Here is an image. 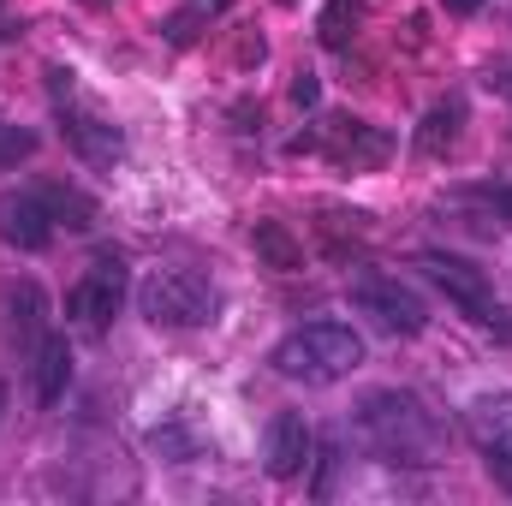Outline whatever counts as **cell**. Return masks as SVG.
I'll return each instance as SVG.
<instances>
[{"mask_svg":"<svg viewBox=\"0 0 512 506\" xmlns=\"http://www.w3.org/2000/svg\"><path fill=\"white\" fill-rule=\"evenodd\" d=\"M251 251L262 256V268H274V274H298V268H304V245H298V233H292L286 221H256Z\"/></svg>","mask_w":512,"mask_h":506,"instance_id":"4fadbf2b","label":"cell"},{"mask_svg":"<svg viewBox=\"0 0 512 506\" xmlns=\"http://www.w3.org/2000/svg\"><path fill=\"white\" fill-rule=\"evenodd\" d=\"M36 197H42V209L54 215V227H72V233H90V227H96V203H90L78 185H66V179H42Z\"/></svg>","mask_w":512,"mask_h":506,"instance_id":"7c38bea8","label":"cell"},{"mask_svg":"<svg viewBox=\"0 0 512 506\" xmlns=\"http://www.w3.org/2000/svg\"><path fill=\"white\" fill-rule=\"evenodd\" d=\"M0 411H6V381H0Z\"/></svg>","mask_w":512,"mask_h":506,"instance_id":"83f0119b","label":"cell"},{"mask_svg":"<svg viewBox=\"0 0 512 506\" xmlns=\"http://www.w3.org/2000/svg\"><path fill=\"white\" fill-rule=\"evenodd\" d=\"M30 155H36V131L0 126V167H18V161H30Z\"/></svg>","mask_w":512,"mask_h":506,"instance_id":"d6986e66","label":"cell"},{"mask_svg":"<svg viewBox=\"0 0 512 506\" xmlns=\"http://www.w3.org/2000/svg\"><path fill=\"white\" fill-rule=\"evenodd\" d=\"M286 381H310V387H328V381H346L364 364V340L346 328V322H304L298 334H286L268 358Z\"/></svg>","mask_w":512,"mask_h":506,"instance_id":"7a4b0ae2","label":"cell"},{"mask_svg":"<svg viewBox=\"0 0 512 506\" xmlns=\"http://www.w3.org/2000/svg\"><path fill=\"white\" fill-rule=\"evenodd\" d=\"M358 435H364V447L387 459V465H411V471H423V465H441V447H447V435H441V423L423 411V399H411V393H370L364 405H358Z\"/></svg>","mask_w":512,"mask_h":506,"instance_id":"6da1fadb","label":"cell"},{"mask_svg":"<svg viewBox=\"0 0 512 506\" xmlns=\"http://www.w3.org/2000/svg\"><path fill=\"white\" fill-rule=\"evenodd\" d=\"M286 149H292V155H310V149H322V137H316V131H298Z\"/></svg>","mask_w":512,"mask_h":506,"instance_id":"d4e9b609","label":"cell"},{"mask_svg":"<svg viewBox=\"0 0 512 506\" xmlns=\"http://www.w3.org/2000/svg\"><path fill=\"white\" fill-rule=\"evenodd\" d=\"M0 239L18 245V251H48L54 215L42 209L36 191H0Z\"/></svg>","mask_w":512,"mask_h":506,"instance_id":"9c48e42d","label":"cell"},{"mask_svg":"<svg viewBox=\"0 0 512 506\" xmlns=\"http://www.w3.org/2000/svg\"><path fill=\"white\" fill-rule=\"evenodd\" d=\"M233 60H239V66H262V60H268V42H262L256 30H245L239 48H233Z\"/></svg>","mask_w":512,"mask_h":506,"instance_id":"603a6c76","label":"cell"},{"mask_svg":"<svg viewBox=\"0 0 512 506\" xmlns=\"http://www.w3.org/2000/svg\"><path fill=\"white\" fill-rule=\"evenodd\" d=\"M465 429H471L483 465L495 471V483L512 495V393H477L465 405Z\"/></svg>","mask_w":512,"mask_h":506,"instance_id":"8992f818","label":"cell"},{"mask_svg":"<svg viewBox=\"0 0 512 506\" xmlns=\"http://www.w3.org/2000/svg\"><path fill=\"white\" fill-rule=\"evenodd\" d=\"M292 102H298V108H316V102H322V78H316V72H298V78H292Z\"/></svg>","mask_w":512,"mask_h":506,"instance_id":"7402d4cb","label":"cell"},{"mask_svg":"<svg viewBox=\"0 0 512 506\" xmlns=\"http://www.w3.org/2000/svg\"><path fill=\"white\" fill-rule=\"evenodd\" d=\"M12 316H18V334H24V340H42L48 304H42V286H36V280H24V286L12 292Z\"/></svg>","mask_w":512,"mask_h":506,"instance_id":"2e32d148","label":"cell"},{"mask_svg":"<svg viewBox=\"0 0 512 506\" xmlns=\"http://www.w3.org/2000/svg\"><path fill=\"white\" fill-rule=\"evenodd\" d=\"M203 6H215V12H227V6H233V0H203Z\"/></svg>","mask_w":512,"mask_h":506,"instance_id":"4316f807","label":"cell"},{"mask_svg":"<svg viewBox=\"0 0 512 506\" xmlns=\"http://www.w3.org/2000/svg\"><path fill=\"white\" fill-rule=\"evenodd\" d=\"M507 90H512V78H507Z\"/></svg>","mask_w":512,"mask_h":506,"instance_id":"4dcf8cb0","label":"cell"},{"mask_svg":"<svg viewBox=\"0 0 512 506\" xmlns=\"http://www.w3.org/2000/svg\"><path fill=\"white\" fill-rule=\"evenodd\" d=\"M274 6H298V0H274Z\"/></svg>","mask_w":512,"mask_h":506,"instance_id":"f546056e","label":"cell"},{"mask_svg":"<svg viewBox=\"0 0 512 506\" xmlns=\"http://www.w3.org/2000/svg\"><path fill=\"white\" fill-rule=\"evenodd\" d=\"M137 310L155 322V328H203L215 310H221V292L191 274V268H155L143 286H137Z\"/></svg>","mask_w":512,"mask_h":506,"instance_id":"3957f363","label":"cell"},{"mask_svg":"<svg viewBox=\"0 0 512 506\" xmlns=\"http://www.w3.org/2000/svg\"><path fill=\"white\" fill-rule=\"evenodd\" d=\"M149 447H155L161 459H197V441H191L179 423H161V429L149 435Z\"/></svg>","mask_w":512,"mask_h":506,"instance_id":"ac0fdd59","label":"cell"},{"mask_svg":"<svg viewBox=\"0 0 512 506\" xmlns=\"http://www.w3.org/2000/svg\"><path fill=\"white\" fill-rule=\"evenodd\" d=\"M66 381H72V352H66V340H60V334H42V340H36V399L54 405V399L66 393Z\"/></svg>","mask_w":512,"mask_h":506,"instance_id":"5bb4252c","label":"cell"},{"mask_svg":"<svg viewBox=\"0 0 512 506\" xmlns=\"http://www.w3.org/2000/svg\"><path fill=\"white\" fill-rule=\"evenodd\" d=\"M465 197H471V203H483L489 215H501V221L512 227V185H471Z\"/></svg>","mask_w":512,"mask_h":506,"instance_id":"44dd1931","label":"cell"},{"mask_svg":"<svg viewBox=\"0 0 512 506\" xmlns=\"http://www.w3.org/2000/svg\"><path fill=\"white\" fill-rule=\"evenodd\" d=\"M346 298H352V310H364L376 328L399 334V340H417V334L429 328V304H423L405 280H393V274H358V280L346 286Z\"/></svg>","mask_w":512,"mask_h":506,"instance_id":"277c9868","label":"cell"},{"mask_svg":"<svg viewBox=\"0 0 512 506\" xmlns=\"http://www.w3.org/2000/svg\"><path fill=\"white\" fill-rule=\"evenodd\" d=\"M84 6H108V0H84Z\"/></svg>","mask_w":512,"mask_h":506,"instance_id":"f1b7e54d","label":"cell"},{"mask_svg":"<svg viewBox=\"0 0 512 506\" xmlns=\"http://www.w3.org/2000/svg\"><path fill=\"white\" fill-rule=\"evenodd\" d=\"M453 143H459V108H453V102H447V108H429V114H423V126H417V149L441 161Z\"/></svg>","mask_w":512,"mask_h":506,"instance_id":"9a60e30c","label":"cell"},{"mask_svg":"<svg viewBox=\"0 0 512 506\" xmlns=\"http://www.w3.org/2000/svg\"><path fill=\"white\" fill-rule=\"evenodd\" d=\"M441 6H447L453 18H471V12H483V0H441Z\"/></svg>","mask_w":512,"mask_h":506,"instance_id":"484cf974","label":"cell"},{"mask_svg":"<svg viewBox=\"0 0 512 506\" xmlns=\"http://www.w3.org/2000/svg\"><path fill=\"white\" fill-rule=\"evenodd\" d=\"M423 268H429V280L471 316V322H495L501 316V304H495V280L471 262V256H453V251H423Z\"/></svg>","mask_w":512,"mask_h":506,"instance_id":"5b68a950","label":"cell"},{"mask_svg":"<svg viewBox=\"0 0 512 506\" xmlns=\"http://www.w3.org/2000/svg\"><path fill=\"white\" fill-rule=\"evenodd\" d=\"M60 137H66L90 167H114V161L126 155V137L108 126V120H96V114H72V108H66V114H60Z\"/></svg>","mask_w":512,"mask_h":506,"instance_id":"8fae6325","label":"cell"},{"mask_svg":"<svg viewBox=\"0 0 512 506\" xmlns=\"http://www.w3.org/2000/svg\"><path fill=\"white\" fill-rule=\"evenodd\" d=\"M203 24H209L203 12H173V18H167L161 30H167V42H173V48H191V42L203 36Z\"/></svg>","mask_w":512,"mask_h":506,"instance_id":"ffe728a7","label":"cell"},{"mask_svg":"<svg viewBox=\"0 0 512 506\" xmlns=\"http://www.w3.org/2000/svg\"><path fill=\"white\" fill-rule=\"evenodd\" d=\"M358 36V6L352 0H328V12H322V42L328 48H346Z\"/></svg>","mask_w":512,"mask_h":506,"instance_id":"e0dca14e","label":"cell"},{"mask_svg":"<svg viewBox=\"0 0 512 506\" xmlns=\"http://www.w3.org/2000/svg\"><path fill=\"white\" fill-rule=\"evenodd\" d=\"M48 90H54V102H66V96H72V72L54 66V72H48Z\"/></svg>","mask_w":512,"mask_h":506,"instance_id":"cb8c5ba5","label":"cell"},{"mask_svg":"<svg viewBox=\"0 0 512 506\" xmlns=\"http://www.w3.org/2000/svg\"><path fill=\"white\" fill-rule=\"evenodd\" d=\"M120 298H126V268H120V256H102L96 274H84L66 292V316L84 322V328H108V316L120 310Z\"/></svg>","mask_w":512,"mask_h":506,"instance_id":"52a82bcc","label":"cell"},{"mask_svg":"<svg viewBox=\"0 0 512 506\" xmlns=\"http://www.w3.org/2000/svg\"><path fill=\"white\" fill-rule=\"evenodd\" d=\"M328 155L334 167H352V173H370L393 155V137L370 120H334V137H328Z\"/></svg>","mask_w":512,"mask_h":506,"instance_id":"30bf717a","label":"cell"},{"mask_svg":"<svg viewBox=\"0 0 512 506\" xmlns=\"http://www.w3.org/2000/svg\"><path fill=\"white\" fill-rule=\"evenodd\" d=\"M310 453H316V435H310V423L298 417V411H274V423H268V441H262V465H268V477H298L304 465H310Z\"/></svg>","mask_w":512,"mask_h":506,"instance_id":"ba28073f","label":"cell"}]
</instances>
